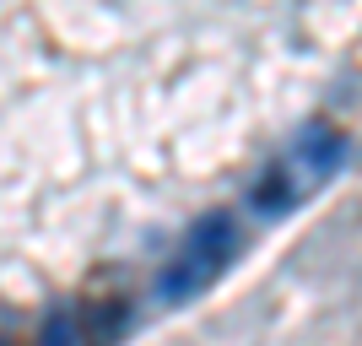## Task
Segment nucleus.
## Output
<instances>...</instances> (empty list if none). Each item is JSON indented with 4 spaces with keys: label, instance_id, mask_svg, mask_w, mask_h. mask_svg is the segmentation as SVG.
Returning <instances> with one entry per match:
<instances>
[{
    "label": "nucleus",
    "instance_id": "nucleus-5",
    "mask_svg": "<svg viewBox=\"0 0 362 346\" xmlns=\"http://www.w3.org/2000/svg\"><path fill=\"white\" fill-rule=\"evenodd\" d=\"M38 346H81V319L71 308H54L44 319V330H38Z\"/></svg>",
    "mask_w": 362,
    "mask_h": 346
},
{
    "label": "nucleus",
    "instance_id": "nucleus-3",
    "mask_svg": "<svg viewBox=\"0 0 362 346\" xmlns=\"http://www.w3.org/2000/svg\"><path fill=\"white\" fill-rule=\"evenodd\" d=\"M206 282H211V271H200L195 260H184V255H179L163 276H157V282H151V292H157L163 303H179V298H189V292H200Z\"/></svg>",
    "mask_w": 362,
    "mask_h": 346
},
{
    "label": "nucleus",
    "instance_id": "nucleus-4",
    "mask_svg": "<svg viewBox=\"0 0 362 346\" xmlns=\"http://www.w3.org/2000/svg\"><path fill=\"white\" fill-rule=\"evenodd\" d=\"M292 200H298V179H287L281 168H271V173L249 190V206H255L259 217H276V211H287Z\"/></svg>",
    "mask_w": 362,
    "mask_h": 346
},
{
    "label": "nucleus",
    "instance_id": "nucleus-1",
    "mask_svg": "<svg viewBox=\"0 0 362 346\" xmlns=\"http://www.w3.org/2000/svg\"><path fill=\"white\" fill-rule=\"evenodd\" d=\"M238 255V227H233V217H200L195 227H189V238H184V260H195L200 271H222L227 260Z\"/></svg>",
    "mask_w": 362,
    "mask_h": 346
},
{
    "label": "nucleus",
    "instance_id": "nucleus-2",
    "mask_svg": "<svg viewBox=\"0 0 362 346\" xmlns=\"http://www.w3.org/2000/svg\"><path fill=\"white\" fill-rule=\"evenodd\" d=\"M346 157H351V141L330 125H308L298 136V146H292V163L303 173H314V179H330L335 168H346Z\"/></svg>",
    "mask_w": 362,
    "mask_h": 346
},
{
    "label": "nucleus",
    "instance_id": "nucleus-6",
    "mask_svg": "<svg viewBox=\"0 0 362 346\" xmlns=\"http://www.w3.org/2000/svg\"><path fill=\"white\" fill-rule=\"evenodd\" d=\"M92 325H98V335H119L124 325H130V303H103V308H98V314H92Z\"/></svg>",
    "mask_w": 362,
    "mask_h": 346
}]
</instances>
